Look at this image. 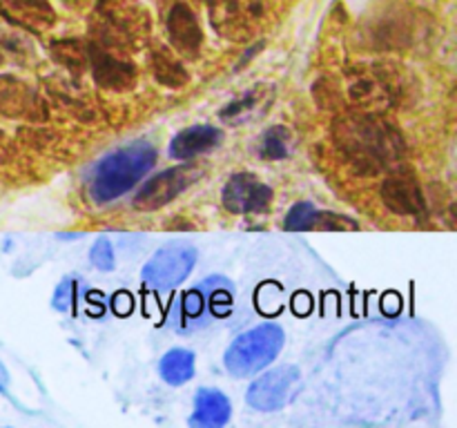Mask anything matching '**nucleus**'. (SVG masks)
<instances>
[{"mask_svg":"<svg viewBox=\"0 0 457 428\" xmlns=\"http://www.w3.org/2000/svg\"><path fill=\"white\" fill-rule=\"evenodd\" d=\"M0 13L31 31H45L56 22L49 0H0Z\"/></svg>","mask_w":457,"mask_h":428,"instance_id":"4468645a","label":"nucleus"},{"mask_svg":"<svg viewBox=\"0 0 457 428\" xmlns=\"http://www.w3.org/2000/svg\"><path fill=\"white\" fill-rule=\"evenodd\" d=\"M204 288L205 297H208L210 308H212L214 317H223L230 312L232 308V285L230 281L221 279V276H212V279L199 284Z\"/></svg>","mask_w":457,"mask_h":428,"instance_id":"412c9836","label":"nucleus"},{"mask_svg":"<svg viewBox=\"0 0 457 428\" xmlns=\"http://www.w3.org/2000/svg\"><path fill=\"white\" fill-rule=\"evenodd\" d=\"M0 377H3V374H0ZM0 388H3V383H0Z\"/></svg>","mask_w":457,"mask_h":428,"instance_id":"cd10ccee","label":"nucleus"},{"mask_svg":"<svg viewBox=\"0 0 457 428\" xmlns=\"http://www.w3.org/2000/svg\"><path fill=\"white\" fill-rule=\"evenodd\" d=\"M98 22H101V38L105 45L125 47V45H138L145 38L147 21L137 4L128 0H101L98 4Z\"/></svg>","mask_w":457,"mask_h":428,"instance_id":"20e7f679","label":"nucleus"},{"mask_svg":"<svg viewBox=\"0 0 457 428\" xmlns=\"http://www.w3.org/2000/svg\"><path fill=\"white\" fill-rule=\"evenodd\" d=\"M262 0H212V25L221 36L245 40L262 22Z\"/></svg>","mask_w":457,"mask_h":428,"instance_id":"423d86ee","label":"nucleus"},{"mask_svg":"<svg viewBox=\"0 0 457 428\" xmlns=\"http://www.w3.org/2000/svg\"><path fill=\"white\" fill-rule=\"evenodd\" d=\"M230 399L217 388H201L195 397L190 428H223L230 422Z\"/></svg>","mask_w":457,"mask_h":428,"instance_id":"f3484780","label":"nucleus"},{"mask_svg":"<svg viewBox=\"0 0 457 428\" xmlns=\"http://www.w3.org/2000/svg\"><path fill=\"white\" fill-rule=\"evenodd\" d=\"M382 199L388 208L402 217H422L424 196L415 178L391 177L382 185Z\"/></svg>","mask_w":457,"mask_h":428,"instance_id":"2eb2a0df","label":"nucleus"},{"mask_svg":"<svg viewBox=\"0 0 457 428\" xmlns=\"http://www.w3.org/2000/svg\"><path fill=\"white\" fill-rule=\"evenodd\" d=\"M168 34L170 40H172V47L179 54L190 58L199 54L201 43H204V31H201L195 12L187 4H174L168 16Z\"/></svg>","mask_w":457,"mask_h":428,"instance_id":"9b49d317","label":"nucleus"},{"mask_svg":"<svg viewBox=\"0 0 457 428\" xmlns=\"http://www.w3.org/2000/svg\"><path fill=\"white\" fill-rule=\"evenodd\" d=\"M159 373L170 386H181L195 377V355L186 348H172L163 355L159 364Z\"/></svg>","mask_w":457,"mask_h":428,"instance_id":"6ab92c4d","label":"nucleus"},{"mask_svg":"<svg viewBox=\"0 0 457 428\" xmlns=\"http://www.w3.org/2000/svg\"><path fill=\"white\" fill-rule=\"evenodd\" d=\"M196 177H199V169L187 168V165L165 169V172L156 174L154 178L143 183V187L134 196V208L143 210V212L163 208L170 201L177 199Z\"/></svg>","mask_w":457,"mask_h":428,"instance_id":"0eeeda50","label":"nucleus"},{"mask_svg":"<svg viewBox=\"0 0 457 428\" xmlns=\"http://www.w3.org/2000/svg\"><path fill=\"white\" fill-rule=\"evenodd\" d=\"M0 65H3V52H0Z\"/></svg>","mask_w":457,"mask_h":428,"instance_id":"bb28decb","label":"nucleus"},{"mask_svg":"<svg viewBox=\"0 0 457 428\" xmlns=\"http://www.w3.org/2000/svg\"><path fill=\"white\" fill-rule=\"evenodd\" d=\"M89 61H92L94 78L98 85L112 92H128L137 85V67L132 62L123 61V58L114 56L107 49H101L98 45H92L87 49Z\"/></svg>","mask_w":457,"mask_h":428,"instance_id":"9d476101","label":"nucleus"},{"mask_svg":"<svg viewBox=\"0 0 457 428\" xmlns=\"http://www.w3.org/2000/svg\"><path fill=\"white\" fill-rule=\"evenodd\" d=\"M342 145L357 160H364V163L373 165L384 163V159L391 152L388 134L379 125L370 123V120H348L344 125Z\"/></svg>","mask_w":457,"mask_h":428,"instance_id":"6e6552de","label":"nucleus"},{"mask_svg":"<svg viewBox=\"0 0 457 428\" xmlns=\"http://www.w3.org/2000/svg\"><path fill=\"white\" fill-rule=\"evenodd\" d=\"M152 74L156 76V80L168 87H181L187 83V74L183 70V65L179 62V58L170 52L168 47H159L152 52L150 56Z\"/></svg>","mask_w":457,"mask_h":428,"instance_id":"aec40b11","label":"nucleus"},{"mask_svg":"<svg viewBox=\"0 0 457 428\" xmlns=\"http://www.w3.org/2000/svg\"><path fill=\"white\" fill-rule=\"evenodd\" d=\"M299 383V370L295 366H279L275 370H268L262 377L253 382L248 388V404L254 410H279L293 399Z\"/></svg>","mask_w":457,"mask_h":428,"instance_id":"39448f33","label":"nucleus"},{"mask_svg":"<svg viewBox=\"0 0 457 428\" xmlns=\"http://www.w3.org/2000/svg\"><path fill=\"white\" fill-rule=\"evenodd\" d=\"M290 132L286 128H270L262 136V154L268 160H281L290 154Z\"/></svg>","mask_w":457,"mask_h":428,"instance_id":"4be33fe9","label":"nucleus"},{"mask_svg":"<svg viewBox=\"0 0 457 428\" xmlns=\"http://www.w3.org/2000/svg\"><path fill=\"white\" fill-rule=\"evenodd\" d=\"M52 54L61 65L74 71L85 67V61H87V47L80 40H58L52 45Z\"/></svg>","mask_w":457,"mask_h":428,"instance_id":"5701e85b","label":"nucleus"},{"mask_svg":"<svg viewBox=\"0 0 457 428\" xmlns=\"http://www.w3.org/2000/svg\"><path fill=\"white\" fill-rule=\"evenodd\" d=\"M196 263V248L186 241H172L143 266V281L154 290H172L190 276Z\"/></svg>","mask_w":457,"mask_h":428,"instance_id":"7ed1b4c3","label":"nucleus"},{"mask_svg":"<svg viewBox=\"0 0 457 428\" xmlns=\"http://www.w3.org/2000/svg\"><path fill=\"white\" fill-rule=\"evenodd\" d=\"M257 103H259L257 89H253V92H248L245 96H241L239 101H232L230 105L221 111V119L223 120L241 119V116H245V114H250L253 110H257Z\"/></svg>","mask_w":457,"mask_h":428,"instance_id":"a878e982","label":"nucleus"},{"mask_svg":"<svg viewBox=\"0 0 457 428\" xmlns=\"http://www.w3.org/2000/svg\"><path fill=\"white\" fill-rule=\"evenodd\" d=\"M156 163V147L147 141L129 143L128 147L107 154L94 169L89 194L96 203H110L132 190Z\"/></svg>","mask_w":457,"mask_h":428,"instance_id":"f257e3e1","label":"nucleus"},{"mask_svg":"<svg viewBox=\"0 0 457 428\" xmlns=\"http://www.w3.org/2000/svg\"><path fill=\"white\" fill-rule=\"evenodd\" d=\"M212 317V308H210V301L201 285L183 292L172 306V312H170V321L181 333H192V330L204 328Z\"/></svg>","mask_w":457,"mask_h":428,"instance_id":"ddd939ff","label":"nucleus"},{"mask_svg":"<svg viewBox=\"0 0 457 428\" xmlns=\"http://www.w3.org/2000/svg\"><path fill=\"white\" fill-rule=\"evenodd\" d=\"M38 107L36 94L16 76L0 74V116L7 119H29Z\"/></svg>","mask_w":457,"mask_h":428,"instance_id":"a211bd4d","label":"nucleus"},{"mask_svg":"<svg viewBox=\"0 0 457 428\" xmlns=\"http://www.w3.org/2000/svg\"><path fill=\"white\" fill-rule=\"evenodd\" d=\"M89 261H92L94 268L103 272H112L116 266V257H114V245L107 236H98L94 241L92 250H89Z\"/></svg>","mask_w":457,"mask_h":428,"instance_id":"b1692460","label":"nucleus"},{"mask_svg":"<svg viewBox=\"0 0 457 428\" xmlns=\"http://www.w3.org/2000/svg\"><path fill=\"white\" fill-rule=\"evenodd\" d=\"M223 132L214 125H192V128L181 129L170 143V156L177 160L195 159V156L205 154L214 150L221 143Z\"/></svg>","mask_w":457,"mask_h":428,"instance_id":"dca6fc26","label":"nucleus"},{"mask_svg":"<svg viewBox=\"0 0 457 428\" xmlns=\"http://www.w3.org/2000/svg\"><path fill=\"white\" fill-rule=\"evenodd\" d=\"M74 303H79V284H76V279L67 276V279H62L61 285L56 288L54 306H56L58 310H71Z\"/></svg>","mask_w":457,"mask_h":428,"instance_id":"393cba45","label":"nucleus"},{"mask_svg":"<svg viewBox=\"0 0 457 428\" xmlns=\"http://www.w3.org/2000/svg\"><path fill=\"white\" fill-rule=\"evenodd\" d=\"M284 330L277 324H262L239 334L226 350L223 364L235 377H253L277 359L284 348Z\"/></svg>","mask_w":457,"mask_h":428,"instance_id":"f03ea898","label":"nucleus"},{"mask_svg":"<svg viewBox=\"0 0 457 428\" xmlns=\"http://www.w3.org/2000/svg\"><path fill=\"white\" fill-rule=\"evenodd\" d=\"M221 201L228 212L232 214H259L270 205L272 190L254 174H235L223 185Z\"/></svg>","mask_w":457,"mask_h":428,"instance_id":"1a4fd4ad","label":"nucleus"},{"mask_svg":"<svg viewBox=\"0 0 457 428\" xmlns=\"http://www.w3.org/2000/svg\"><path fill=\"white\" fill-rule=\"evenodd\" d=\"M286 227L290 232L303 230H326V232H344L357 230V223L353 218L342 217L335 212H321L312 203H297L290 208L286 217Z\"/></svg>","mask_w":457,"mask_h":428,"instance_id":"f8f14e48","label":"nucleus"}]
</instances>
